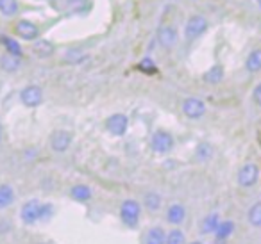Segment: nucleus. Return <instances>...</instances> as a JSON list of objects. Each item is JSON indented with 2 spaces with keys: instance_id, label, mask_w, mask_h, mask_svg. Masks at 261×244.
I'll return each instance as SVG.
<instances>
[{
  "instance_id": "obj_21",
  "label": "nucleus",
  "mask_w": 261,
  "mask_h": 244,
  "mask_svg": "<svg viewBox=\"0 0 261 244\" xmlns=\"http://www.w3.org/2000/svg\"><path fill=\"white\" fill-rule=\"evenodd\" d=\"M20 13L18 0H0V15L4 18H13Z\"/></svg>"
},
{
  "instance_id": "obj_22",
  "label": "nucleus",
  "mask_w": 261,
  "mask_h": 244,
  "mask_svg": "<svg viewBox=\"0 0 261 244\" xmlns=\"http://www.w3.org/2000/svg\"><path fill=\"white\" fill-rule=\"evenodd\" d=\"M143 205H145V208L149 212H158L161 208V205H163V198H161L160 193L150 191V193H147L143 196Z\"/></svg>"
},
{
  "instance_id": "obj_29",
  "label": "nucleus",
  "mask_w": 261,
  "mask_h": 244,
  "mask_svg": "<svg viewBox=\"0 0 261 244\" xmlns=\"http://www.w3.org/2000/svg\"><path fill=\"white\" fill-rule=\"evenodd\" d=\"M52 216H54V205H52V203H41L40 221H48Z\"/></svg>"
},
{
  "instance_id": "obj_5",
  "label": "nucleus",
  "mask_w": 261,
  "mask_h": 244,
  "mask_svg": "<svg viewBox=\"0 0 261 244\" xmlns=\"http://www.w3.org/2000/svg\"><path fill=\"white\" fill-rule=\"evenodd\" d=\"M257 178H259V168H257L254 162H245V164L238 169V175H236L238 186L245 187V189L256 186Z\"/></svg>"
},
{
  "instance_id": "obj_8",
  "label": "nucleus",
  "mask_w": 261,
  "mask_h": 244,
  "mask_svg": "<svg viewBox=\"0 0 261 244\" xmlns=\"http://www.w3.org/2000/svg\"><path fill=\"white\" fill-rule=\"evenodd\" d=\"M127 129H129V119H127V116L122 114V112L111 114L106 119V130H108L111 136L122 137L123 134L127 132Z\"/></svg>"
},
{
  "instance_id": "obj_20",
  "label": "nucleus",
  "mask_w": 261,
  "mask_h": 244,
  "mask_svg": "<svg viewBox=\"0 0 261 244\" xmlns=\"http://www.w3.org/2000/svg\"><path fill=\"white\" fill-rule=\"evenodd\" d=\"M15 201V189L11 184H0V208H8Z\"/></svg>"
},
{
  "instance_id": "obj_9",
  "label": "nucleus",
  "mask_w": 261,
  "mask_h": 244,
  "mask_svg": "<svg viewBox=\"0 0 261 244\" xmlns=\"http://www.w3.org/2000/svg\"><path fill=\"white\" fill-rule=\"evenodd\" d=\"M40 210L41 203L38 200L25 201L20 208V219H22L23 225H36V223H40Z\"/></svg>"
},
{
  "instance_id": "obj_23",
  "label": "nucleus",
  "mask_w": 261,
  "mask_h": 244,
  "mask_svg": "<svg viewBox=\"0 0 261 244\" xmlns=\"http://www.w3.org/2000/svg\"><path fill=\"white\" fill-rule=\"evenodd\" d=\"M232 232H234V221H220L218 228L215 230V239L218 242H224L232 235Z\"/></svg>"
},
{
  "instance_id": "obj_32",
  "label": "nucleus",
  "mask_w": 261,
  "mask_h": 244,
  "mask_svg": "<svg viewBox=\"0 0 261 244\" xmlns=\"http://www.w3.org/2000/svg\"><path fill=\"white\" fill-rule=\"evenodd\" d=\"M2 137H4V130H2V125H0V143H2Z\"/></svg>"
},
{
  "instance_id": "obj_2",
  "label": "nucleus",
  "mask_w": 261,
  "mask_h": 244,
  "mask_svg": "<svg viewBox=\"0 0 261 244\" xmlns=\"http://www.w3.org/2000/svg\"><path fill=\"white\" fill-rule=\"evenodd\" d=\"M175 146L174 136L167 130H156L150 137V148L158 155H168Z\"/></svg>"
},
{
  "instance_id": "obj_10",
  "label": "nucleus",
  "mask_w": 261,
  "mask_h": 244,
  "mask_svg": "<svg viewBox=\"0 0 261 244\" xmlns=\"http://www.w3.org/2000/svg\"><path fill=\"white\" fill-rule=\"evenodd\" d=\"M158 45H160L163 50H170L177 45L179 41V33L175 27L172 25H161L158 29Z\"/></svg>"
},
{
  "instance_id": "obj_17",
  "label": "nucleus",
  "mask_w": 261,
  "mask_h": 244,
  "mask_svg": "<svg viewBox=\"0 0 261 244\" xmlns=\"http://www.w3.org/2000/svg\"><path fill=\"white\" fill-rule=\"evenodd\" d=\"M70 196H72V200L84 203V201L91 200V196H93V191H91V187H88L86 184H75V186L70 189Z\"/></svg>"
},
{
  "instance_id": "obj_19",
  "label": "nucleus",
  "mask_w": 261,
  "mask_h": 244,
  "mask_svg": "<svg viewBox=\"0 0 261 244\" xmlns=\"http://www.w3.org/2000/svg\"><path fill=\"white\" fill-rule=\"evenodd\" d=\"M220 225V216L217 212H211L200 223V233H215V230Z\"/></svg>"
},
{
  "instance_id": "obj_6",
  "label": "nucleus",
  "mask_w": 261,
  "mask_h": 244,
  "mask_svg": "<svg viewBox=\"0 0 261 244\" xmlns=\"http://www.w3.org/2000/svg\"><path fill=\"white\" fill-rule=\"evenodd\" d=\"M16 38L23 41H36L40 38V27L34 22H29V20H18L15 23V29H13Z\"/></svg>"
},
{
  "instance_id": "obj_31",
  "label": "nucleus",
  "mask_w": 261,
  "mask_h": 244,
  "mask_svg": "<svg viewBox=\"0 0 261 244\" xmlns=\"http://www.w3.org/2000/svg\"><path fill=\"white\" fill-rule=\"evenodd\" d=\"M252 100H254V104L259 105V107H261V82L257 84L256 87H254V91H252Z\"/></svg>"
},
{
  "instance_id": "obj_12",
  "label": "nucleus",
  "mask_w": 261,
  "mask_h": 244,
  "mask_svg": "<svg viewBox=\"0 0 261 244\" xmlns=\"http://www.w3.org/2000/svg\"><path fill=\"white\" fill-rule=\"evenodd\" d=\"M33 54L40 59H48L56 54V45L50 40H36L33 41Z\"/></svg>"
},
{
  "instance_id": "obj_25",
  "label": "nucleus",
  "mask_w": 261,
  "mask_h": 244,
  "mask_svg": "<svg viewBox=\"0 0 261 244\" xmlns=\"http://www.w3.org/2000/svg\"><path fill=\"white\" fill-rule=\"evenodd\" d=\"M213 157V146L210 143H200L195 150V159L199 162H206Z\"/></svg>"
},
{
  "instance_id": "obj_15",
  "label": "nucleus",
  "mask_w": 261,
  "mask_h": 244,
  "mask_svg": "<svg viewBox=\"0 0 261 244\" xmlns=\"http://www.w3.org/2000/svg\"><path fill=\"white\" fill-rule=\"evenodd\" d=\"M224 77H225L224 66H222V65H215V66H211L207 72H204L202 80L206 84H210V86H217V84H220L222 80H224Z\"/></svg>"
},
{
  "instance_id": "obj_24",
  "label": "nucleus",
  "mask_w": 261,
  "mask_h": 244,
  "mask_svg": "<svg viewBox=\"0 0 261 244\" xmlns=\"http://www.w3.org/2000/svg\"><path fill=\"white\" fill-rule=\"evenodd\" d=\"M247 219L254 228L261 226V201H256L254 205H250L249 212H247Z\"/></svg>"
},
{
  "instance_id": "obj_27",
  "label": "nucleus",
  "mask_w": 261,
  "mask_h": 244,
  "mask_svg": "<svg viewBox=\"0 0 261 244\" xmlns=\"http://www.w3.org/2000/svg\"><path fill=\"white\" fill-rule=\"evenodd\" d=\"M86 59V54H84L81 48H72V50H66L65 55H63V61L70 63V65H77V63H83Z\"/></svg>"
},
{
  "instance_id": "obj_18",
  "label": "nucleus",
  "mask_w": 261,
  "mask_h": 244,
  "mask_svg": "<svg viewBox=\"0 0 261 244\" xmlns=\"http://www.w3.org/2000/svg\"><path fill=\"white\" fill-rule=\"evenodd\" d=\"M245 70L249 73H257L261 72V48L252 50L245 59Z\"/></svg>"
},
{
  "instance_id": "obj_11",
  "label": "nucleus",
  "mask_w": 261,
  "mask_h": 244,
  "mask_svg": "<svg viewBox=\"0 0 261 244\" xmlns=\"http://www.w3.org/2000/svg\"><path fill=\"white\" fill-rule=\"evenodd\" d=\"M182 114L190 119H199L206 114V104H204L200 98L197 97H190L182 102V107H181Z\"/></svg>"
},
{
  "instance_id": "obj_26",
  "label": "nucleus",
  "mask_w": 261,
  "mask_h": 244,
  "mask_svg": "<svg viewBox=\"0 0 261 244\" xmlns=\"http://www.w3.org/2000/svg\"><path fill=\"white\" fill-rule=\"evenodd\" d=\"M0 43H4V47L8 48L9 54L22 57L23 50H22V47H20L18 41H16V40H13V38H9V36H0Z\"/></svg>"
},
{
  "instance_id": "obj_7",
  "label": "nucleus",
  "mask_w": 261,
  "mask_h": 244,
  "mask_svg": "<svg viewBox=\"0 0 261 244\" xmlns=\"http://www.w3.org/2000/svg\"><path fill=\"white\" fill-rule=\"evenodd\" d=\"M72 141H73V134L68 132V130H54L50 134V148L52 151L56 154H65L70 146H72Z\"/></svg>"
},
{
  "instance_id": "obj_28",
  "label": "nucleus",
  "mask_w": 261,
  "mask_h": 244,
  "mask_svg": "<svg viewBox=\"0 0 261 244\" xmlns=\"http://www.w3.org/2000/svg\"><path fill=\"white\" fill-rule=\"evenodd\" d=\"M167 244H186L185 232L179 228H172L170 232H167Z\"/></svg>"
},
{
  "instance_id": "obj_4",
  "label": "nucleus",
  "mask_w": 261,
  "mask_h": 244,
  "mask_svg": "<svg viewBox=\"0 0 261 244\" xmlns=\"http://www.w3.org/2000/svg\"><path fill=\"white\" fill-rule=\"evenodd\" d=\"M43 100H45L43 89L38 84H31V86H25L20 91V102L29 109L40 107L43 104Z\"/></svg>"
},
{
  "instance_id": "obj_1",
  "label": "nucleus",
  "mask_w": 261,
  "mask_h": 244,
  "mask_svg": "<svg viewBox=\"0 0 261 244\" xmlns=\"http://www.w3.org/2000/svg\"><path fill=\"white\" fill-rule=\"evenodd\" d=\"M142 218V203L135 198L123 200L120 205V219L127 228H136Z\"/></svg>"
},
{
  "instance_id": "obj_3",
  "label": "nucleus",
  "mask_w": 261,
  "mask_h": 244,
  "mask_svg": "<svg viewBox=\"0 0 261 244\" xmlns=\"http://www.w3.org/2000/svg\"><path fill=\"white\" fill-rule=\"evenodd\" d=\"M207 30V20L200 15H193L185 23V38L188 41H195Z\"/></svg>"
},
{
  "instance_id": "obj_30",
  "label": "nucleus",
  "mask_w": 261,
  "mask_h": 244,
  "mask_svg": "<svg viewBox=\"0 0 261 244\" xmlns=\"http://www.w3.org/2000/svg\"><path fill=\"white\" fill-rule=\"evenodd\" d=\"M140 70H143L147 73H154L156 72V65H154V61L150 57H145L142 61V65H140Z\"/></svg>"
},
{
  "instance_id": "obj_16",
  "label": "nucleus",
  "mask_w": 261,
  "mask_h": 244,
  "mask_svg": "<svg viewBox=\"0 0 261 244\" xmlns=\"http://www.w3.org/2000/svg\"><path fill=\"white\" fill-rule=\"evenodd\" d=\"M143 244H167V232L161 226H152L147 230Z\"/></svg>"
},
{
  "instance_id": "obj_13",
  "label": "nucleus",
  "mask_w": 261,
  "mask_h": 244,
  "mask_svg": "<svg viewBox=\"0 0 261 244\" xmlns=\"http://www.w3.org/2000/svg\"><path fill=\"white\" fill-rule=\"evenodd\" d=\"M20 68H22V57L9 54V52L2 54V57H0V70H2V72L15 73V72H18Z\"/></svg>"
},
{
  "instance_id": "obj_14",
  "label": "nucleus",
  "mask_w": 261,
  "mask_h": 244,
  "mask_svg": "<svg viewBox=\"0 0 261 244\" xmlns=\"http://www.w3.org/2000/svg\"><path fill=\"white\" fill-rule=\"evenodd\" d=\"M186 219V207L181 203H172L167 208V221L170 225H181Z\"/></svg>"
},
{
  "instance_id": "obj_33",
  "label": "nucleus",
  "mask_w": 261,
  "mask_h": 244,
  "mask_svg": "<svg viewBox=\"0 0 261 244\" xmlns=\"http://www.w3.org/2000/svg\"><path fill=\"white\" fill-rule=\"evenodd\" d=\"M188 244H202V242H199V240H193V242H188Z\"/></svg>"
}]
</instances>
